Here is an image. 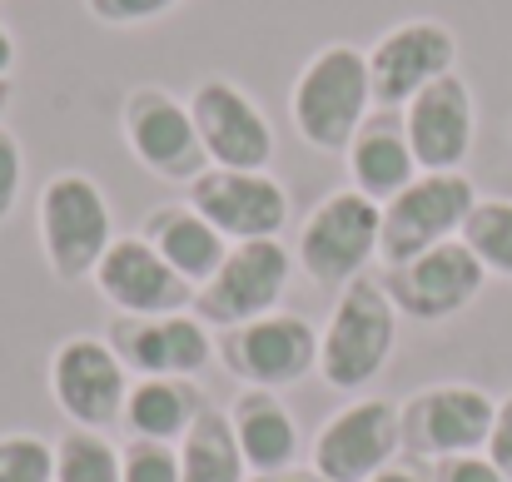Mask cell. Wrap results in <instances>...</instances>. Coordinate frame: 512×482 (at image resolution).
Segmentation results:
<instances>
[{
  "mask_svg": "<svg viewBox=\"0 0 512 482\" xmlns=\"http://www.w3.org/2000/svg\"><path fill=\"white\" fill-rule=\"evenodd\" d=\"M373 110H378V100H373L368 50H358L348 40L319 45L304 60V70L294 75L289 125L319 155H343Z\"/></svg>",
  "mask_w": 512,
  "mask_h": 482,
  "instance_id": "1",
  "label": "cell"
},
{
  "mask_svg": "<svg viewBox=\"0 0 512 482\" xmlns=\"http://www.w3.org/2000/svg\"><path fill=\"white\" fill-rule=\"evenodd\" d=\"M35 229H40V254L60 284L95 279L105 249L115 244V214L85 169H60L45 179L35 199Z\"/></svg>",
  "mask_w": 512,
  "mask_h": 482,
  "instance_id": "2",
  "label": "cell"
},
{
  "mask_svg": "<svg viewBox=\"0 0 512 482\" xmlns=\"http://www.w3.org/2000/svg\"><path fill=\"white\" fill-rule=\"evenodd\" d=\"M398 343V309L378 279H353L339 289L329 328L319 333V373L334 393H363L378 383Z\"/></svg>",
  "mask_w": 512,
  "mask_h": 482,
  "instance_id": "3",
  "label": "cell"
},
{
  "mask_svg": "<svg viewBox=\"0 0 512 482\" xmlns=\"http://www.w3.org/2000/svg\"><path fill=\"white\" fill-rule=\"evenodd\" d=\"M378 234H383V204H373L358 189H334L309 209L294 244V264L314 284L343 289L363 279V269L378 259Z\"/></svg>",
  "mask_w": 512,
  "mask_h": 482,
  "instance_id": "4",
  "label": "cell"
},
{
  "mask_svg": "<svg viewBox=\"0 0 512 482\" xmlns=\"http://www.w3.org/2000/svg\"><path fill=\"white\" fill-rule=\"evenodd\" d=\"M478 204V189L463 169L448 174H418L403 194H393L383 204V234H378V259L383 269L408 264L448 239L463 234L468 214Z\"/></svg>",
  "mask_w": 512,
  "mask_h": 482,
  "instance_id": "5",
  "label": "cell"
},
{
  "mask_svg": "<svg viewBox=\"0 0 512 482\" xmlns=\"http://www.w3.org/2000/svg\"><path fill=\"white\" fill-rule=\"evenodd\" d=\"M120 135L130 145L135 164L165 184H194L209 155H204V140L194 130V115H189V100H179L165 85H135L120 105Z\"/></svg>",
  "mask_w": 512,
  "mask_h": 482,
  "instance_id": "6",
  "label": "cell"
},
{
  "mask_svg": "<svg viewBox=\"0 0 512 482\" xmlns=\"http://www.w3.org/2000/svg\"><path fill=\"white\" fill-rule=\"evenodd\" d=\"M219 363L244 388H294L319 368V328L299 314H264V319L219 328L214 338Z\"/></svg>",
  "mask_w": 512,
  "mask_h": 482,
  "instance_id": "7",
  "label": "cell"
},
{
  "mask_svg": "<svg viewBox=\"0 0 512 482\" xmlns=\"http://www.w3.org/2000/svg\"><path fill=\"white\" fill-rule=\"evenodd\" d=\"M45 383L55 393V408L75 423V428H110L125 418V398H130V368L120 363V353L110 348V338L95 333H70L55 343L50 363H45Z\"/></svg>",
  "mask_w": 512,
  "mask_h": 482,
  "instance_id": "8",
  "label": "cell"
},
{
  "mask_svg": "<svg viewBox=\"0 0 512 482\" xmlns=\"http://www.w3.org/2000/svg\"><path fill=\"white\" fill-rule=\"evenodd\" d=\"M289 279H294V254L279 239L229 244V259L219 264V274L204 289H194V319L209 328H234V323L279 314Z\"/></svg>",
  "mask_w": 512,
  "mask_h": 482,
  "instance_id": "9",
  "label": "cell"
},
{
  "mask_svg": "<svg viewBox=\"0 0 512 482\" xmlns=\"http://www.w3.org/2000/svg\"><path fill=\"white\" fill-rule=\"evenodd\" d=\"M493 413H498V398L478 383H428L398 408L403 448L428 463L483 453L493 433Z\"/></svg>",
  "mask_w": 512,
  "mask_h": 482,
  "instance_id": "10",
  "label": "cell"
},
{
  "mask_svg": "<svg viewBox=\"0 0 512 482\" xmlns=\"http://www.w3.org/2000/svg\"><path fill=\"white\" fill-rule=\"evenodd\" d=\"M458 70V35L443 20L413 15L388 25L368 45V75H373V100L378 110H403L418 90Z\"/></svg>",
  "mask_w": 512,
  "mask_h": 482,
  "instance_id": "11",
  "label": "cell"
},
{
  "mask_svg": "<svg viewBox=\"0 0 512 482\" xmlns=\"http://www.w3.org/2000/svg\"><path fill=\"white\" fill-rule=\"evenodd\" d=\"M383 294L393 299L398 319H413V323H443V319H458L488 284V269L473 259V249L463 239H448L408 264H393L383 269Z\"/></svg>",
  "mask_w": 512,
  "mask_h": 482,
  "instance_id": "12",
  "label": "cell"
},
{
  "mask_svg": "<svg viewBox=\"0 0 512 482\" xmlns=\"http://www.w3.org/2000/svg\"><path fill=\"white\" fill-rule=\"evenodd\" d=\"M184 204L204 214L229 244L279 239L289 224V189L269 169H219L209 164L194 184H184Z\"/></svg>",
  "mask_w": 512,
  "mask_h": 482,
  "instance_id": "13",
  "label": "cell"
},
{
  "mask_svg": "<svg viewBox=\"0 0 512 482\" xmlns=\"http://www.w3.org/2000/svg\"><path fill=\"white\" fill-rule=\"evenodd\" d=\"M189 115H194L209 164L219 169H269L274 164V125L244 85L224 75H204L189 90Z\"/></svg>",
  "mask_w": 512,
  "mask_h": 482,
  "instance_id": "14",
  "label": "cell"
},
{
  "mask_svg": "<svg viewBox=\"0 0 512 482\" xmlns=\"http://www.w3.org/2000/svg\"><path fill=\"white\" fill-rule=\"evenodd\" d=\"M403 453V418L388 398H353L319 428L314 438V473L329 482H368L398 463Z\"/></svg>",
  "mask_w": 512,
  "mask_h": 482,
  "instance_id": "15",
  "label": "cell"
},
{
  "mask_svg": "<svg viewBox=\"0 0 512 482\" xmlns=\"http://www.w3.org/2000/svg\"><path fill=\"white\" fill-rule=\"evenodd\" d=\"M95 289L115 314L150 319V314H194V284L179 279L165 254L145 234H115L95 269Z\"/></svg>",
  "mask_w": 512,
  "mask_h": 482,
  "instance_id": "16",
  "label": "cell"
},
{
  "mask_svg": "<svg viewBox=\"0 0 512 482\" xmlns=\"http://www.w3.org/2000/svg\"><path fill=\"white\" fill-rule=\"evenodd\" d=\"M403 135H408V150L423 174H448V169H463V160L473 155V140H478V100H473V85L453 70L443 80H433L428 90H418L403 110Z\"/></svg>",
  "mask_w": 512,
  "mask_h": 482,
  "instance_id": "17",
  "label": "cell"
},
{
  "mask_svg": "<svg viewBox=\"0 0 512 482\" xmlns=\"http://www.w3.org/2000/svg\"><path fill=\"white\" fill-rule=\"evenodd\" d=\"M105 338L135 378H194L214 358L209 323H199L194 314H115Z\"/></svg>",
  "mask_w": 512,
  "mask_h": 482,
  "instance_id": "18",
  "label": "cell"
},
{
  "mask_svg": "<svg viewBox=\"0 0 512 482\" xmlns=\"http://www.w3.org/2000/svg\"><path fill=\"white\" fill-rule=\"evenodd\" d=\"M343 164H348V189L368 194L373 204H388L393 194H403L423 174L408 150L398 110H373L363 120V130L353 135V145L343 150Z\"/></svg>",
  "mask_w": 512,
  "mask_h": 482,
  "instance_id": "19",
  "label": "cell"
},
{
  "mask_svg": "<svg viewBox=\"0 0 512 482\" xmlns=\"http://www.w3.org/2000/svg\"><path fill=\"white\" fill-rule=\"evenodd\" d=\"M239 453L249 463V478H269V473H289L299 468V423L284 408L279 393L269 388H244L229 408Z\"/></svg>",
  "mask_w": 512,
  "mask_h": 482,
  "instance_id": "20",
  "label": "cell"
},
{
  "mask_svg": "<svg viewBox=\"0 0 512 482\" xmlns=\"http://www.w3.org/2000/svg\"><path fill=\"white\" fill-rule=\"evenodd\" d=\"M140 234L165 254V264H170L179 279H189L194 289H204L219 274V264L229 259V239L204 214H194L189 204H160V209H150L145 224H140Z\"/></svg>",
  "mask_w": 512,
  "mask_h": 482,
  "instance_id": "21",
  "label": "cell"
},
{
  "mask_svg": "<svg viewBox=\"0 0 512 482\" xmlns=\"http://www.w3.org/2000/svg\"><path fill=\"white\" fill-rule=\"evenodd\" d=\"M204 408L209 403L194 388V378H135L125 398V423H130V438L179 443Z\"/></svg>",
  "mask_w": 512,
  "mask_h": 482,
  "instance_id": "22",
  "label": "cell"
},
{
  "mask_svg": "<svg viewBox=\"0 0 512 482\" xmlns=\"http://www.w3.org/2000/svg\"><path fill=\"white\" fill-rule=\"evenodd\" d=\"M179 482H249V463L224 408L209 403L179 438Z\"/></svg>",
  "mask_w": 512,
  "mask_h": 482,
  "instance_id": "23",
  "label": "cell"
},
{
  "mask_svg": "<svg viewBox=\"0 0 512 482\" xmlns=\"http://www.w3.org/2000/svg\"><path fill=\"white\" fill-rule=\"evenodd\" d=\"M473 259L488 269V279H512V199H478L463 234H458Z\"/></svg>",
  "mask_w": 512,
  "mask_h": 482,
  "instance_id": "24",
  "label": "cell"
},
{
  "mask_svg": "<svg viewBox=\"0 0 512 482\" xmlns=\"http://www.w3.org/2000/svg\"><path fill=\"white\" fill-rule=\"evenodd\" d=\"M55 482H120V448L90 428L65 433L55 443Z\"/></svg>",
  "mask_w": 512,
  "mask_h": 482,
  "instance_id": "25",
  "label": "cell"
},
{
  "mask_svg": "<svg viewBox=\"0 0 512 482\" xmlns=\"http://www.w3.org/2000/svg\"><path fill=\"white\" fill-rule=\"evenodd\" d=\"M0 482H55V448L35 433L0 438Z\"/></svg>",
  "mask_w": 512,
  "mask_h": 482,
  "instance_id": "26",
  "label": "cell"
},
{
  "mask_svg": "<svg viewBox=\"0 0 512 482\" xmlns=\"http://www.w3.org/2000/svg\"><path fill=\"white\" fill-rule=\"evenodd\" d=\"M120 482H179V443L130 438L120 453Z\"/></svg>",
  "mask_w": 512,
  "mask_h": 482,
  "instance_id": "27",
  "label": "cell"
},
{
  "mask_svg": "<svg viewBox=\"0 0 512 482\" xmlns=\"http://www.w3.org/2000/svg\"><path fill=\"white\" fill-rule=\"evenodd\" d=\"M179 5L184 0H85V15L110 30H130V25H150V20L170 15Z\"/></svg>",
  "mask_w": 512,
  "mask_h": 482,
  "instance_id": "28",
  "label": "cell"
},
{
  "mask_svg": "<svg viewBox=\"0 0 512 482\" xmlns=\"http://www.w3.org/2000/svg\"><path fill=\"white\" fill-rule=\"evenodd\" d=\"M20 189H25V150H20L15 130H10V125H0V224L15 214Z\"/></svg>",
  "mask_w": 512,
  "mask_h": 482,
  "instance_id": "29",
  "label": "cell"
},
{
  "mask_svg": "<svg viewBox=\"0 0 512 482\" xmlns=\"http://www.w3.org/2000/svg\"><path fill=\"white\" fill-rule=\"evenodd\" d=\"M433 482H508V478L498 473V463L488 453H458V458L433 463Z\"/></svg>",
  "mask_w": 512,
  "mask_h": 482,
  "instance_id": "30",
  "label": "cell"
},
{
  "mask_svg": "<svg viewBox=\"0 0 512 482\" xmlns=\"http://www.w3.org/2000/svg\"><path fill=\"white\" fill-rule=\"evenodd\" d=\"M493 463H498V473L512 482V393L498 403V413H493V433H488V448H483Z\"/></svg>",
  "mask_w": 512,
  "mask_h": 482,
  "instance_id": "31",
  "label": "cell"
},
{
  "mask_svg": "<svg viewBox=\"0 0 512 482\" xmlns=\"http://www.w3.org/2000/svg\"><path fill=\"white\" fill-rule=\"evenodd\" d=\"M368 482H428V478H423L418 468H408V463H388L383 473H373Z\"/></svg>",
  "mask_w": 512,
  "mask_h": 482,
  "instance_id": "32",
  "label": "cell"
},
{
  "mask_svg": "<svg viewBox=\"0 0 512 482\" xmlns=\"http://www.w3.org/2000/svg\"><path fill=\"white\" fill-rule=\"evenodd\" d=\"M10 70H15V35H10V25L0 20V80H10Z\"/></svg>",
  "mask_w": 512,
  "mask_h": 482,
  "instance_id": "33",
  "label": "cell"
},
{
  "mask_svg": "<svg viewBox=\"0 0 512 482\" xmlns=\"http://www.w3.org/2000/svg\"><path fill=\"white\" fill-rule=\"evenodd\" d=\"M259 482H329L324 473H314V468H289V473H269V478Z\"/></svg>",
  "mask_w": 512,
  "mask_h": 482,
  "instance_id": "34",
  "label": "cell"
},
{
  "mask_svg": "<svg viewBox=\"0 0 512 482\" xmlns=\"http://www.w3.org/2000/svg\"><path fill=\"white\" fill-rule=\"evenodd\" d=\"M5 110H10V80H0V125H5Z\"/></svg>",
  "mask_w": 512,
  "mask_h": 482,
  "instance_id": "35",
  "label": "cell"
}]
</instances>
